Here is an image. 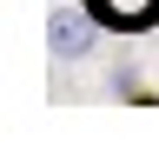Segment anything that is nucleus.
Segmentation results:
<instances>
[{
  "label": "nucleus",
  "mask_w": 159,
  "mask_h": 153,
  "mask_svg": "<svg viewBox=\"0 0 159 153\" xmlns=\"http://www.w3.org/2000/svg\"><path fill=\"white\" fill-rule=\"evenodd\" d=\"M86 7L99 13V27H113V33H152L159 27V0H86Z\"/></svg>",
  "instance_id": "2"
},
{
  "label": "nucleus",
  "mask_w": 159,
  "mask_h": 153,
  "mask_svg": "<svg viewBox=\"0 0 159 153\" xmlns=\"http://www.w3.org/2000/svg\"><path fill=\"white\" fill-rule=\"evenodd\" d=\"M99 40V13L93 7H53L47 13V53L53 60H86Z\"/></svg>",
  "instance_id": "1"
}]
</instances>
